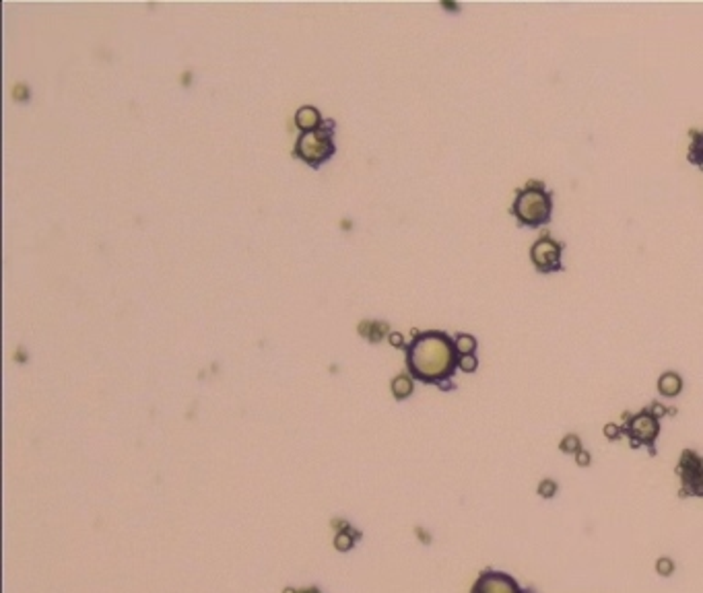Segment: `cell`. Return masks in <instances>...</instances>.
<instances>
[{
  "label": "cell",
  "mask_w": 703,
  "mask_h": 593,
  "mask_svg": "<svg viewBox=\"0 0 703 593\" xmlns=\"http://www.w3.org/2000/svg\"><path fill=\"white\" fill-rule=\"evenodd\" d=\"M456 355V344L446 334H421L409 348V367L417 380L436 383L454 373L458 365Z\"/></svg>",
  "instance_id": "1"
},
{
  "label": "cell",
  "mask_w": 703,
  "mask_h": 593,
  "mask_svg": "<svg viewBox=\"0 0 703 593\" xmlns=\"http://www.w3.org/2000/svg\"><path fill=\"white\" fill-rule=\"evenodd\" d=\"M551 194L545 190L542 182H530L524 190L518 192V198L511 206L513 216L524 227H538L551 218Z\"/></svg>",
  "instance_id": "2"
},
{
  "label": "cell",
  "mask_w": 703,
  "mask_h": 593,
  "mask_svg": "<svg viewBox=\"0 0 703 593\" xmlns=\"http://www.w3.org/2000/svg\"><path fill=\"white\" fill-rule=\"evenodd\" d=\"M561 243L553 237L545 235L540 237L530 249V258L536 270L540 272H551V270H561Z\"/></svg>",
  "instance_id": "3"
},
{
  "label": "cell",
  "mask_w": 703,
  "mask_h": 593,
  "mask_svg": "<svg viewBox=\"0 0 703 593\" xmlns=\"http://www.w3.org/2000/svg\"><path fill=\"white\" fill-rule=\"evenodd\" d=\"M297 151L299 155L310 161V163H320L324 161L328 155H332V141L328 136L326 130H320V132H306L301 139H299V144H297Z\"/></svg>",
  "instance_id": "4"
},
{
  "label": "cell",
  "mask_w": 703,
  "mask_h": 593,
  "mask_svg": "<svg viewBox=\"0 0 703 593\" xmlns=\"http://www.w3.org/2000/svg\"><path fill=\"white\" fill-rule=\"evenodd\" d=\"M629 435L635 439V441H641L646 445H652L660 433V425H658V418L654 414H648V412H641V414H635L633 418H629Z\"/></svg>",
  "instance_id": "5"
},
{
  "label": "cell",
  "mask_w": 703,
  "mask_h": 593,
  "mask_svg": "<svg viewBox=\"0 0 703 593\" xmlns=\"http://www.w3.org/2000/svg\"><path fill=\"white\" fill-rule=\"evenodd\" d=\"M472 593H518V587L508 575H483Z\"/></svg>",
  "instance_id": "6"
},
{
  "label": "cell",
  "mask_w": 703,
  "mask_h": 593,
  "mask_svg": "<svg viewBox=\"0 0 703 593\" xmlns=\"http://www.w3.org/2000/svg\"><path fill=\"white\" fill-rule=\"evenodd\" d=\"M680 389H682V380H680L679 373L675 371H668V373H662L660 380H658V392L666 398H675L679 396Z\"/></svg>",
  "instance_id": "7"
},
{
  "label": "cell",
  "mask_w": 703,
  "mask_h": 593,
  "mask_svg": "<svg viewBox=\"0 0 703 593\" xmlns=\"http://www.w3.org/2000/svg\"><path fill=\"white\" fill-rule=\"evenodd\" d=\"M318 122H320V116H318V112H315L314 107H301V110L297 112V124H299L303 130H312Z\"/></svg>",
  "instance_id": "8"
},
{
  "label": "cell",
  "mask_w": 703,
  "mask_h": 593,
  "mask_svg": "<svg viewBox=\"0 0 703 593\" xmlns=\"http://www.w3.org/2000/svg\"><path fill=\"white\" fill-rule=\"evenodd\" d=\"M454 344H456V353L462 356L472 355V353H475V348H477V340H475L472 336H466V334L458 336Z\"/></svg>",
  "instance_id": "9"
},
{
  "label": "cell",
  "mask_w": 703,
  "mask_h": 593,
  "mask_svg": "<svg viewBox=\"0 0 703 593\" xmlns=\"http://www.w3.org/2000/svg\"><path fill=\"white\" fill-rule=\"evenodd\" d=\"M559 447H561L563 453H571V455H576L578 451H582V441H580L578 435H567V437H563V441H561Z\"/></svg>",
  "instance_id": "10"
},
{
  "label": "cell",
  "mask_w": 703,
  "mask_h": 593,
  "mask_svg": "<svg viewBox=\"0 0 703 593\" xmlns=\"http://www.w3.org/2000/svg\"><path fill=\"white\" fill-rule=\"evenodd\" d=\"M392 389L398 398H407L411 396L412 392V381L409 377H398V380L392 383Z\"/></svg>",
  "instance_id": "11"
},
{
  "label": "cell",
  "mask_w": 703,
  "mask_h": 593,
  "mask_svg": "<svg viewBox=\"0 0 703 593\" xmlns=\"http://www.w3.org/2000/svg\"><path fill=\"white\" fill-rule=\"evenodd\" d=\"M656 573L662 575V577H670V575L675 573V563H673L670 558H666V556L658 558V563H656Z\"/></svg>",
  "instance_id": "12"
},
{
  "label": "cell",
  "mask_w": 703,
  "mask_h": 593,
  "mask_svg": "<svg viewBox=\"0 0 703 593\" xmlns=\"http://www.w3.org/2000/svg\"><path fill=\"white\" fill-rule=\"evenodd\" d=\"M555 493H557V484L553 482V480H542L540 484H538V495L542 498H551V497H555Z\"/></svg>",
  "instance_id": "13"
},
{
  "label": "cell",
  "mask_w": 703,
  "mask_h": 593,
  "mask_svg": "<svg viewBox=\"0 0 703 593\" xmlns=\"http://www.w3.org/2000/svg\"><path fill=\"white\" fill-rule=\"evenodd\" d=\"M458 365H460L462 371L470 373V371H475V369H477V358H475V355H464V356H460Z\"/></svg>",
  "instance_id": "14"
},
{
  "label": "cell",
  "mask_w": 703,
  "mask_h": 593,
  "mask_svg": "<svg viewBox=\"0 0 703 593\" xmlns=\"http://www.w3.org/2000/svg\"><path fill=\"white\" fill-rule=\"evenodd\" d=\"M605 435H606V439H610V441H612V439H617V437L621 435V428L617 427V425H612V423H608V425L605 427Z\"/></svg>",
  "instance_id": "15"
},
{
  "label": "cell",
  "mask_w": 703,
  "mask_h": 593,
  "mask_svg": "<svg viewBox=\"0 0 703 593\" xmlns=\"http://www.w3.org/2000/svg\"><path fill=\"white\" fill-rule=\"evenodd\" d=\"M576 462H578V466H582V468H588L590 466V453L588 451H578L576 453Z\"/></svg>",
  "instance_id": "16"
},
{
  "label": "cell",
  "mask_w": 703,
  "mask_h": 593,
  "mask_svg": "<svg viewBox=\"0 0 703 593\" xmlns=\"http://www.w3.org/2000/svg\"><path fill=\"white\" fill-rule=\"evenodd\" d=\"M666 412H668V410H666V408H664V406H662V404H654V406H652V414H654L656 418H660V416H664V414H666Z\"/></svg>",
  "instance_id": "17"
}]
</instances>
